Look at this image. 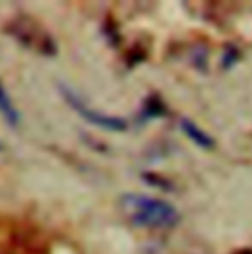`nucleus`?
Returning a JSON list of instances; mask_svg holds the SVG:
<instances>
[{"mask_svg": "<svg viewBox=\"0 0 252 254\" xmlns=\"http://www.w3.org/2000/svg\"><path fill=\"white\" fill-rule=\"evenodd\" d=\"M60 91H62L63 99L67 101V105H69L81 119H85L87 123H91V125H95V127H99V128H105V130H113V132H123V130H126V123L123 119L111 117V115H103V113H99V111L89 109V107H87L73 91H69L67 87H60Z\"/></svg>", "mask_w": 252, "mask_h": 254, "instance_id": "f03ea898", "label": "nucleus"}, {"mask_svg": "<svg viewBox=\"0 0 252 254\" xmlns=\"http://www.w3.org/2000/svg\"><path fill=\"white\" fill-rule=\"evenodd\" d=\"M0 150H2V146H0Z\"/></svg>", "mask_w": 252, "mask_h": 254, "instance_id": "0eeeda50", "label": "nucleus"}, {"mask_svg": "<svg viewBox=\"0 0 252 254\" xmlns=\"http://www.w3.org/2000/svg\"><path fill=\"white\" fill-rule=\"evenodd\" d=\"M0 115L6 119V123L8 125H12V127H16L18 125V111L14 109V105H12V101H10V97H8V93L4 91V87L0 85Z\"/></svg>", "mask_w": 252, "mask_h": 254, "instance_id": "20e7f679", "label": "nucleus"}, {"mask_svg": "<svg viewBox=\"0 0 252 254\" xmlns=\"http://www.w3.org/2000/svg\"><path fill=\"white\" fill-rule=\"evenodd\" d=\"M164 111H166V109H164L162 101H160V99H156V97H152V99L148 101V105H146V111H144V113H146L148 117H162V115H164Z\"/></svg>", "mask_w": 252, "mask_h": 254, "instance_id": "39448f33", "label": "nucleus"}, {"mask_svg": "<svg viewBox=\"0 0 252 254\" xmlns=\"http://www.w3.org/2000/svg\"><path fill=\"white\" fill-rule=\"evenodd\" d=\"M182 130L186 132V136H188L189 140H191L193 144H197L199 148L211 150V148L215 146V140H213L205 130H201L195 123H191V121H188V119L182 121Z\"/></svg>", "mask_w": 252, "mask_h": 254, "instance_id": "7ed1b4c3", "label": "nucleus"}, {"mask_svg": "<svg viewBox=\"0 0 252 254\" xmlns=\"http://www.w3.org/2000/svg\"><path fill=\"white\" fill-rule=\"evenodd\" d=\"M126 215L136 227L146 229H170L180 221L176 207L164 199H152L142 195H126L123 199Z\"/></svg>", "mask_w": 252, "mask_h": 254, "instance_id": "f257e3e1", "label": "nucleus"}, {"mask_svg": "<svg viewBox=\"0 0 252 254\" xmlns=\"http://www.w3.org/2000/svg\"><path fill=\"white\" fill-rule=\"evenodd\" d=\"M235 254H252V249H245V251H239V253Z\"/></svg>", "mask_w": 252, "mask_h": 254, "instance_id": "423d86ee", "label": "nucleus"}]
</instances>
